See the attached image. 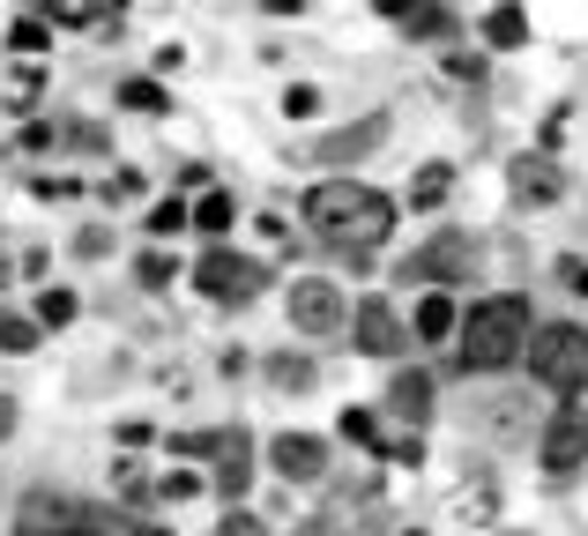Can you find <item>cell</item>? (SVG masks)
<instances>
[{"instance_id":"cell-30","label":"cell","mask_w":588,"mask_h":536,"mask_svg":"<svg viewBox=\"0 0 588 536\" xmlns=\"http://www.w3.org/2000/svg\"><path fill=\"white\" fill-rule=\"evenodd\" d=\"M284 112H291V120H313V112H321V90H313V83H291V90H284Z\"/></svg>"},{"instance_id":"cell-5","label":"cell","mask_w":588,"mask_h":536,"mask_svg":"<svg viewBox=\"0 0 588 536\" xmlns=\"http://www.w3.org/2000/svg\"><path fill=\"white\" fill-rule=\"evenodd\" d=\"M469 269H477V239H463V231H440L432 247H418L403 269H395V284H463Z\"/></svg>"},{"instance_id":"cell-11","label":"cell","mask_w":588,"mask_h":536,"mask_svg":"<svg viewBox=\"0 0 588 536\" xmlns=\"http://www.w3.org/2000/svg\"><path fill=\"white\" fill-rule=\"evenodd\" d=\"M387 417L424 425V417H432V372H395V380H387Z\"/></svg>"},{"instance_id":"cell-15","label":"cell","mask_w":588,"mask_h":536,"mask_svg":"<svg viewBox=\"0 0 588 536\" xmlns=\"http://www.w3.org/2000/svg\"><path fill=\"white\" fill-rule=\"evenodd\" d=\"M477 31H484V45H492V52H514V45H529V15H521L514 0H500Z\"/></svg>"},{"instance_id":"cell-39","label":"cell","mask_w":588,"mask_h":536,"mask_svg":"<svg viewBox=\"0 0 588 536\" xmlns=\"http://www.w3.org/2000/svg\"><path fill=\"white\" fill-rule=\"evenodd\" d=\"M15 432V395H0V440Z\"/></svg>"},{"instance_id":"cell-20","label":"cell","mask_w":588,"mask_h":536,"mask_svg":"<svg viewBox=\"0 0 588 536\" xmlns=\"http://www.w3.org/2000/svg\"><path fill=\"white\" fill-rule=\"evenodd\" d=\"M447 187H455V171H447V165L410 171V209H440V202H447Z\"/></svg>"},{"instance_id":"cell-26","label":"cell","mask_w":588,"mask_h":536,"mask_svg":"<svg viewBox=\"0 0 588 536\" xmlns=\"http://www.w3.org/2000/svg\"><path fill=\"white\" fill-rule=\"evenodd\" d=\"M97 536H171L165 522H142V514H112V507H97Z\"/></svg>"},{"instance_id":"cell-34","label":"cell","mask_w":588,"mask_h":536,"mask_svg":"<svg viewBox=\"0 0 588 536\" xmlns=\"http://www.w3.org/2000/svg\"><path fill=\"white\" fill-rule=\"evenodd\" d=\"M75 253H89V261H97V253H112V231H105V224H89V231H75Z\"/></svg>"},{"instance_id":"cell-4","label":"cell","mask_w":588,"mask_h":536,"mask_svg":"<svg viewBox=\"0 0 588 536\" xmlns=\"http://www.w3.org/2000/svg\"><path fill=\"white\" fill-rule=\"evenodd\" d=\"M268 284V269L253 261V253H231V247H209L194 261V290L216 298V306H231V298H253V290Z\"/></svg>"},{"instance_id":"cell-18","label":"cell","mask_w":588,"mask_h":536,"mask_svg":"<svg viewBox=\"0 0 588 536\" xmlns=\"http://www.w3.org/2000/svg\"><path fill=\"white\" fill-rule=\"evenodd\" d=\"M194 224H202V231H209L216 247H224V231H231V224H239V202H231V194H224V187H209V194H202V202H194Z\"/></svg>"},{"instance_id":"cell-42","label":"cell","mask_w":588,"mask_h":536,"mask_svg":"<svg viewBox=\"0 0 588 536\" xmlns=\"http://www.w3.org/2000/svg\"><path fill=\"white\" fill-rule=\"evenodd\" d=\"M403 536H424V529H403Z\"/></svg>"},{"instance_id":"cell-22","label":"cell","mask_w":588,"mask_h":536,"mask_svg":"<svg viewBox=\"0 0 588 536\" xmlns=\"http://www.w3.org/2000/svg\"><path fill=\"white\" fill-rule=\"evenodd\" d=\"M31 321H38V329H68V321H75V290H68V284H45Z\"/></svg>"},{"instance_id":"cell-12","label":"cell","mask_w":588,"mask_h":536,"mask_svg":"<svg viewBox=\"0 0 588 536\" xmlns=\"http://www.w3.org/2000/svg\"><path fill=\"white\" fill-rule=\"evenodd\" d=\"M455 329H463L455 298H447V290H424V298H418V313H410V335H418V343H447Z\"/></svg>"},{"instance_id":"cell-36","label":"cell","mask_w":588,"mask_h":536,"mask_svg":"<svg viewBox=\"0 0 588 536\" xmlns=\"http://www.w3.org/2000/svg\"><path fill=\"white\" fill-rule=\"evenodd\" d=\"M52 134H60V127H23V134H15V150H31V157H38V150H52Z\"/></svg>"},{"instance_id":"cell-14","label":"cell","mask_w":588,"mask_h":536,"mask_svg":"<svg viewBox=\"0 0 588 536\" xmlns=\"http://www.w3.org/2000/svg\"><path fill=\"white\" fill-rule=\"evenodd\" d=\"M559 187H566V179H559L551 157H521V165H514V202H559Z\"/></svg>"},{"instance_id":"cell-33","label":"cell","mask_w":588,"mask_h":536,"mask_svg":"<svg viewBox=\"0 0 588 536\" xmlns=\"http://www.w3.org/2000/svg\"><path fill=\"white\" fill-rule=\"evenodd\" d=\"M134 194H142V171H112V179H105V202H112V209L134 202Z\"/></svg>"},{"instance_id":"cell-2","label":"cell","mask_w":588,"mask_h":536,"mask_svg":"<svg viewBox=\"0 0 588 536\" xmlns=\"http://www.w3.org/2000/svg\"><path fill=\"white\" fill-rule=\"evenodd\" d=\"M463 366L469 372H506L521 350H529V335H537V313H529V298L521 290H500V298H477V313H463Z\"/></svg>"},{"instance_id":"cell-41","label":"cell","mask_w":588,"mask_h":536,"mask_svg":"<svg viewBox=\"0 0 588 536\" xmlns=\"http://www.w3.org/2000/svg\"><path fill=\"white\" fill-rule=\"evenodd\" d=\"M105 8H112V15H127V8H134V0H105Z\"/></svg>"},{"instance_id":"cell-10","label":"cell","mask_w":588,"mask_h":536,"mask_svg":"<svg viewBox=\"0 0 588 536\" xmlns=\"http://www.w3.org/2000/svg\"><path fill=\"white\" fill-rule=\"evenodd\" d=\"M247 485H253V432H247V425H224V448H216V492L247 499Z\"/></svg>"},{"instance_id":"cell-32","label":"cell","mask_w":588,"mask_h":536,"mask_svg":"<svg viewBox=\"0 0 588 536\" xmlns=\"http://www.w3.org/2000/svg\"><path fill=\"white\" fill-rule=\"evenodd\" d=\"M380 454H387V462H424V440L418 432H395V440H380Z\"/></svg>"},{"instance_id":"cell-31","label":"cell","mask_w":588,"mask_h":536,"mask_svg":"<svg viewBox=\"0 0 588 536\" xmlns=\"http://www.w3.org/2000/svg\"><path fill=\"white\" fill-rule=\"evenodd\" d=\"M202 492V477H194V469H171L165 485H157V499H171V507H179V499H194Z\"/></svg>"},{"instance_id":"cell-25","label":"cell","mask_w":588,"mask_h":536,"mask_svg":"<svg viewBox=\"0 0 588 536\" xmlns=\"http://www.w3.org/2000/svg\"><path fill=\"white\" fill-rule=\"evenodd\" d=\"M336 432L350 448H380V410H358V403H350V410L336 417Z\"/></svg>"},{"instance_id":"cell-27","label":"cell","mask_w":588,"mask_h":536,"mask_svg":"<svg viewBox=\"0 0 588 536\" xmlns=\"http://www.w3.org/2000/svg\"><path fill=\"white\" fill-rule=\"evenodd\" d=\"M171 276H179V261H171L165 247H149V253H142V261H134V284H142V290H165Z\"/></svg>"},{"instance_id":"cell-29","label":"cell","mask_w":588,"mask_h":536,"mask_svg":"<svg viewBox=\"0 0 588 536\" xmlns=\"http://www.w3.org/2000/svg\"><path fill=\"white\" fill-rule=\"evenodd\" d=\"M52 23H68V31H97V38H105V23H97L89 0H52Z\"/></svg>"},{"instance_id":"cell-3","label":"cell","mask_w":588,"mask_h":536,"mask_svg":"<svg viewBox=\"0 0 588 536\" xmlns=\"http://www.w3.org/2000/svg\"><path fill=\"white\" fill-rule=\"evenodd\" d=\"M521 358L537 366V388H551L559 403H581V388H588V329H574V321H537V335H529Z\"/></svg>"},{"instance_id":"cell-19","label":"cell","mask_w":588,"mask_h":536,"mask_svg":"<svg viewBox=\"0 0 588 536\" xmlns=\"http://www.w3.org/2000/svg\"><path fill=\"white\" fill-rule=\"evenodd\" d=\"M45 45H52V23H45V15H23V23H8V52H15V60H38Z\"/></svg>"},{"instance_id":"cell-16","label":"cell","mask_w":588,"mask_h":536,"mask_svg":"<svg viewBox=\"0 0 588 536\" xmlns=\"http://www.w3.org/2000/svg\"><path fill=\"white\" fill-rule=\"evenodd\" d=\"M261 372H268V388H284V395H305V388L321 380V366H313V358H298V350H276V358H261Z\"/></svg>"},{"instance_id":"cell-17","label":"cell","mask_w":588,"mask_h":536,"mask_svg":"<svg viewBox=\"0 0 588 536\" xmlns=\"http://www.w3.org/2000/svg\"><path fill=\"white\" fill-rule=\"evenodd\" d=\"M120 112H142V120H157V112H171V97L157 75H134V83H120Z\"/></svg>"},{"instance_id":"cell-37","label":"cell","mask_w":588,"mask_h":536,"mask_svg":"<svg viewBox=\"0 0 588 536\" xmlns=\"http://www.w3.org/2000/svg\"><path fill=\"white\" fill-rule=\"evenodd\" d=\"M559 284L581 298V290H588V261H574V253H566V261H559Z\"/></svg>"},{"instance_id":"cell-13","label":"cell","mask_w":588,"mask_h":536,"mask_svg":"<svg viewBox=\"0 0 588 536\" xmlns=\"http://www.w3.org/2000/svg\"><path fill=\"white\" fill-rule=\"evenodd\" d=\"M380 134H387V120H358V127H336V134H321V150H313V157H328V165H350V157H365V150H373Z\"/></svg>"},{"instance_id":"cell-24","label":"cell","mask_w":588,"mask_h":536,"mask_svg":"<svg viewBox=\"0 0 588 536\" xmlns=\"http://www.w3.org/2000/svg\"><path fill=\"white\" fill-rule=\"evenodd\" d=\"M187 224H194V202H179V194H165V202L149 209V239H157V247H165L171 231H187Z\"/></svg>"},{"instance_id":"cell-23","label":"cell","mask_w":588,"mask_h":536,"mask_svg":"<svg viewBox=\"0 0 588 536\" xmlns=\"http://www.w3.org/2000/svg\"><path fill=\"white\" fill-rule=\"evenodd\" d=\"M410 38H418V45H447V38H455V15H447L440 0H424L418 15H410Z\"/></svg>"},{"instance_id":"cell-28","label":"cell","mask_w":588,"mask_h":536,"mask_svg":"<svg viewBox=\"0 0 588 536\" xmlns=\"http://www.w3.org/2000/svg\"><path fill=\"white\" fill-rule=\"evenodd\" d=\"M216 448H224V432H171L179 462H216Z\"/></svg>"},{"instance_id":"cell-8","label":"cell","mask_w":588,"mask_h":536,"mask_svg":"<svg viewBox=\"0 0 588 536\" xmlns=\"http://www.w3.org/2000/svg\"><path fill=\"white\" fill-rule=\"evenodd\" d=\"M284 313H291L298 335H336L343 321H350V306H343L336 284H321V276H305V284H291V298H284Z\"/></svg>"},{"instance_id":"cell-1","label":"cell","mask_w":588,"mask_h":536,"mask_svg":"<svg viewBox=\"0 0 588 536\" xmlns=\"http://www.w3.org/2000/svg\"><path fill=\"white\" fill-rule=\"evenodd\" d=\"M305 224H313V239H328V247L365 253L395 231V202H387L380 187H365V179H321V187H305Z\"/></svg>"},{"instance_id":"cell-35","label":"cell","mask_w":588,"mask_h":536,"mask_svg":"<svg viewBox=\"0 0 588 536\" xmlns=\"http://www.w3.org/2000/svg\"><path fill=\"white\" fill-rule=\"evenodd\" d=\"M209 536H268V529H261V522H253V514H224V522H216Z\"/></svg>"},{"instance_id":"cell-21","label":"cell","mask_w":588,"mask_h":536,"mask_svg":"<svg viewBox=\"0 0 588 536\" xmlns=\"http://www.w3.org/2000/svg\"><path fill=\"white\" fill-rule=\"evenodd\" d=\"M38 321H31V313H8V306H0V350H15V358H31V350H38Z\"/></svg>"},{"instance_id":"cell-6","label":"cell","mask_w":588,"mask_h":536,"mask_svg":"<svg viewBox=\"0 0 588 536\" xmlns=\"http://www.w3.org/2000/svg\"><path fill=\"white\" fill-rule=\"evenodd\" d=\"M537 462H544L551 477H574L588 462V410L581 403H559L544 417V432H537Z\"/></svg>"},{"instance_id":"cell-7","label":"cell","mask_w":588,"mask_h":536,"mask_svg":"<svg viewBox=\"0 0 588 536\" xmlns=\"http://www.w3.org/2000/svg\"><path fill=\"white\" fill-rule=\"evenodd\" d=\"M343 329H350V343H358L365 358H403V343H410V321H403L387 298H358V313H350Z\"/></svg>"},{"instance_id":"cell-9","label":"cell","mask_w":588,"mask_h":536,"mask_svg":"<svg viewBox=\"0 0 588 536\" xmlns=\"http://www.w3.org/2000/svg\"><path fill=\"white\" fill-rule=\"evenodd\" d=\"M268 469L291 477V485H321L328 477V440L321 432H276L268 440Z\"/></svg>"},{"instance_id":"cell-38","label":"cell","mask_w":588,"mask_h":536,"mask_svg":"<svg viewBox=\"0 0 588 536\" xmlns=\"http://www.w3.org/2000/svg\"><path fill=\"white\" fill-rule=\"evenodd\" d=\"M373 8H380V15H395V23H410V15H418L424 0H373Z\"/></svg>"},{"instance_id":"cell-40","label":"cell","mask_w":588,"mask_h":536,"mask_svg":"<svg viewBox=\"0 0 588 536\" xmlns=\"http://www.w3.org/2000/svg\"><path fill=\"white\" fill-rule=\"evenodd\" d=\"M261 8H268V15H298L305 0H261Z\"/></svg>"}]
</instances>
